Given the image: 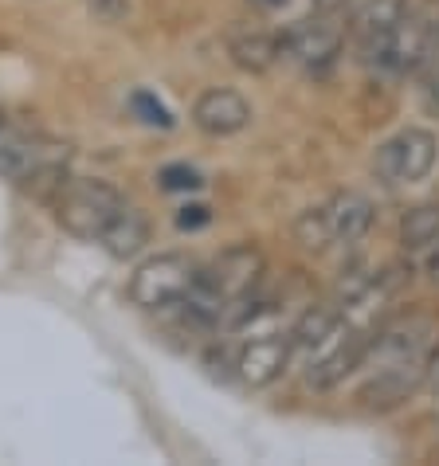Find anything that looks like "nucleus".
I'll list each match as a JSON object with an SVG mask.
<instances>
[{
  "label": "nucleus",
  "instance_id": "f257e3e1",
  "mask_svg": "<svg viewBox=\"0 0 439 466\" xmlns=\"http://www.w3.org/2000/svg\"><path fill=\"white\" fill-rule=\"evenodd\" d=\"M67 161H71L67 146L0 118V180L20 188H36L40 197L51 200L63 180H67Z\"/></svg>",
  "mask_w": 439,
  "mask_h": 466
},
{
  "label": "nucleus",
  "instance_id": "9b49d317",
  "mask_svg": "<svg viewBox=\"0 0 439 466\" xmlns=\"http://www.w3.org/2000/svg\"><path fill=\"white\" fill-rule=\"evenodd\" d=\"M228 59L243 75H267L282 59V32H267L255 24H240L228 32Z\"/></svg>",
  "mask_w": 439,
  "mask_h": 466
},
{
  "label": "nucleus",
  "instance_id": "ddd939ff",
  "mask_svg": "<svg viewBox=\"0 0 439 466\" xmlns=\"http://www.w3.org/2000/svg\"><path fill=\"white\" fill-rule=\"evenodd\" d=\"M146 243H149V216L141 208H134L130 200L122 204V212L114 216L110 228L98 236V248L110 258H134V255H141Z\"/></svg>",
  "mask_w": 439,
  "mask_h": 466
},
{
  "label": "nucleus",
  "instance_id": "b1692460",
  "mask_svg": "<svg viewBox=\"0 0 439 466\" xmlns=\"http://www.w3.org/2000/svg\"><path fill=\"white\" fill-rule=\"evenodd\" d=\"M435 35H439V24H435Z\"/></svg>",
  "mask_w": 439,
  "mask_h": 466
},
{
  "label": "nucleus",
  "instance_id": "f03ea898",
  "mask_svg": "<svg viewBox=\"0 0 439 466\" xmlns=\"http://www.w3.org/2000/svg\"><path fill=\"white\" fill-rule=\"evenodd\" d=\"M373 228V200L365 192H338L322 208H310L299 216L294 236L306 251H330V248H357Z\"/></svg>",
  "mask_w": 439,
  "mask_h": 466
},
{
  "label": "nucleus",
  "instance_id": "dca6fc26",
  "mask_svg": "<svg viewBox=\"0 0 439 466\" xmlns=\"http://www.w3.org/2000/svg\"><path fill=\"white\" fill-rule=\"evenodd\" d=\"M130 110L138 114V122H146L153 129H173L169 106H165L158 95H149V90H134V95H130Z\"/></svg>",
  "mask_w": 439,
  "mask_h": 466
},
{
  "label": "nucleus",
  "instance_id": "0eeeda50",
  "mask_svg": "<svg viewBox=\"0 0 439 466\" xmlns=\"http://www.w3.org/2000/svg\"><path fill=\"white\" fill-rule=\"evenodd\" d=\"M345 47V28L338 24V12H314L282 32V56H291L306 71H330Z\"/></svg>",
  "mask_w": 439,
  "mask_h": 466
},
{
  "label": "nucleus",
  "instance_id": "2eb2a0df",
  "mask_svg": "<svg viewBox=\"0 0 439 466\" xmlns=\"http://www.w3.org/2000/svg\"><path fill=\"white\" fill-rule=\"evenodd\" d=\"M439 239V204H416L408 208L404 219H400V243L408 251H420V248H432Z\"/></svg>",
  "mask_w": 439,
  "mask_h": 466
},
{
  "label": "nucleus",
  "instance_id": "6ab92c4d",
  "mask_svg": "<svg viewBox=\"0 0 439 466\" xmlns=\"http://www.w3.org/2000/svg\"><path fill=\"white\" fill-rule=\"evenodd\" d=\"M212 224V208L209 204H185V208L177 212V228L180 231H200Z\"/></svg>",
  "mask_w": 439,
  "mask_h": 466
},
{
  "label": "nucleus",
  "instance_id": "39448f33",
  "mask_svg": "<svg viewBox=\"0 0 439 466\" xmlns=\"http://www.w3.org/2000/svg\"><path fill=\"white\" fill-rule=\"evenodd\" d=\"M435 157H439V137L424 126H408L377 146L373 173L389 188H408V185H420L435 169Z\"/></svg>",
  "mask_w": 439,
  "mask_h": 466
},
{
  "label": "nucleus",
  "instance_id": "412c9836",
  "mask_svg": "<svg viewBox=\"0 0 439 466\" xmlns=\"http://www.w3.org/2000/svg\"><path fill=\"white\" fill-rule=\"evenodd\" d=\"M424 275H428L432 287H439V239L428 248V258H424Z\"/></svg>",
  "mask_w": 439,
  "mask_h": 466
},
{
  "label": "nucleus",
  "instance_id": "5701e85b",
  "mask_svg": "<svg viewBox=\"0 0 439 466\" xmlns=\"http://www.w3.org/2000/svg\"><path fill=\"white\" fill-rule=\"evenodd\" d=\"M251 5H263V8H287V0H251Z\"/></svg>",
  "mask_w": 439,
  "mask_h": 466
},
{
  "label": "nucleus",
  "instance_id": "a211bd4d",
  "mask_svg": "<svg viewBox=\"0 0 439 466\" xmlns=\"http://www.w3.org/2000/svg\"><path fill=\"white\" fill-rule=\"evenodd\" d=\"M158 180H161L165 192H197L204 185V177L197 169H189V165H165L158 173Z\"/></svg>",
  "mask_w": 439,
  "mask_h": 466
},
{
  "label": "nucleus",
  "instance_id": "20e7f679",
  "mask_svg": "<svg viewBox=\"0 0 439 466\" xmlns=\"http://www.w3.org/2000/svg\"><path fill=\"white\" fill-rule=\"evenodd\" d=\"M197 279H200V267L189 255L165 251V255H153L146 263H138L130 282H126V298L138 309H173L189 298Z\"/></svg>",
  "mask_w": 439,
  "mask_h": 466
},
{
  "label": "nucleus",
  "instance_id": "1a4fd4ad",
  "mask_svg": "<svg viewBox=\"0 0 439 466\" xmlns=\"http://www.w3.org/2000/svg\"><path fill=\"white\" fill-rule=\"evenodd\" d=\"M291 360H294L291 333H263V338H251L240 345L231 369H236L243 388H271L291 369Z\"/></svg>",
  "mask_w": 439,
  "mask_h": 466
},
{
  "label": "nucleus",
  "instance_id": "4be33fe9",
  "mask_svg": "<svg viewBox=\"0 0 439 466\" xmlns=\"http://www.w3.org/2000/svg\"><path fill=\"white\" fill-rule=\"evenodd\" d=\"M345 5H350V0H314L318 12H342Z\"/></svg>",
  "mask_w": 439,
  "mask_h": 466
},
{
  "label": "nucleus",
  "instance_id": "7ed1b4c3",
  "mask_svg": "<svg viewBox=\"0 0 439 466\" xmlns=\"http://www.w3.org/2000/svg\"><path fill=\"white\" fill-rule=\"evenodd\" d=\"M126 197L107 180L95 177H67L59 185V192L51 197V212H56V224L75 239L98 243V236L110 228V219L122 212Z\"/></svg>",
  "mask_w": 439,
  "mask_h": 466
},
{
  "label": "nucleus",
  "instance_id": "f8f14e48",
  "mask_svg": "<svg viewBox=\"0 0 439 466\" xmlns=\"http://www.w3.org/2000/svg\"><path fill=\"white\" fill-rule=\"evenodd\" d=\"M369 341L361 329H350L345 338L330 349L326 357H318V360H310V372H306V380L318 388V392H326V388H338L350 372H357L361 365H365V357H369Z\"/></svg>",
  "mask_w": 439,
  "mask_h": 466
},
{
  "label": "nucleus",
  "instance_id": "4468645a",
  "mask_svg": "<svg viewBox=\"0 0 439 466\" xmlns=\"http://www.w3.org/2000/svg\"><path fill=\"white\" fill-rule=\"evenodd\" d=\"M408 12V0H365V8L357 12L353 20V32H357V44H361V56L381 44L384 35H389L396 28V20Z\"/></svg>",
  "mask_w": 439,
  "mask_h": 466
},
{
  "label": "nucleus",
  "instance_id": "6e6552de",
  "mask_svg": "<svg viewBox=\"0 0 439 466\" xmlns=\"http://www.w3.org/2000/svg\"><path fill=\"white\" fill-rule=\"evenodd\" d=\"M424 384V357H408V360H384L377 372L361 384L357 404L365 411H393L404 400H412Z\"/></svg>",
  "mask_w": 439,
  "mask_h": 466
},
{
  "label": "nucleus",
  "instance_id": "f3484780",
  "mask_svg": "<svg viewBox=\"0 0 439 466\" xmlns=\"http://www.w3.org/2000/svg\"><path fill=\"white\" fill-rule=\"evenodd\" d=\"M416 75H420L424 106H428V114H435V118H439V35H435V44H432V51H428V59H424V67H420Z\"/></svg>",
  "mask_w": 439,
  "mask_h": 466
},
{
  "label": "nucleus",
  "instance_id": "aec40b11",
  "mask_svg": "<svg viewBox=\"0 0 439 466\" xmlns=\"http://www.w3.org/2000/svg\"><path fill=\"white\" fill-rule=\"evenodd\" d=\"M420 392H428L439 400V341L424 353V384H420Z\"/></svg>",
  "mask_w": 439,
  "mask_h": 466
},
{
  "label": "nucleus",
  "instance_id": "423d86ee",
  "mask_svg": "<svg viewBox=\"0 0 439 466\" xmlns=\"http://www.w3.org/2000/svg\"><path fill=\"white\" fill-rule=\"evenodd\" d=\"M432 44H435L432 24L416 16V12H404V16L396 20V28L384 35L381 44H373L361 59H365L373 71H384V75H396L400 79V75H416L424 67Z\"/></svg>",
  "mask_w": 439,
  "mask_h": 466
},
{
  "label": "nucleus",
  "instance_id": "9d476101",
  "mask_svg": "<svg viewBox=\"0 0 439 466\" xmlns=\"http://www.w3.org/2000/svg\"><path fill=\"white\" fill-rule=\"evenodd\" d=\"M251 122V102L231 86H212L192 102V126L204 137H231Z\"/></svg>",
  "mask_w": 439,
  "mask_h": 466
}]
</instances>
